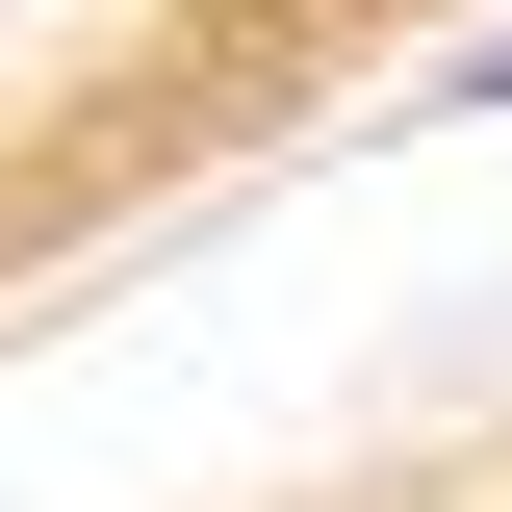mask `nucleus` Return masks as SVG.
<instances>
[{
  "instance_id": "f257e3e1",
  "label": "nucleus",
  "mask_w": 512,
  "mask_h": 512,
  "mask_svg": "<svg viewBox=\"0 0 512 512\" xmlns=\"http://www.w3.org/2000/svg\"><path fill=\"white\" fill-rule=\"evenodd\" d=\"M512 0H0V333H52L154 231L308 180Z\"/></svg>"
},
{
  "instance_id": "f03ea898",
  "label": "nucleus",
  "mask_w": 512,
  "mask_h": 512,
  "mask_svg": "<svg viewBox=\"0 0 512 512\" xmlns=\"http://www.w3.org/2000/svg\"><path fill=\"white\" fill-rule=\"evenodd\" d=\"M154 512H512V384L359 410V436H282V461H231V487H154Z\"/></svg>"
}]
</instances>
